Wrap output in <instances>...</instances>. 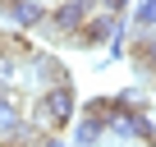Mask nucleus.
I'll list each match as a JSON object with an SVG mask.
<instances>
[{
    "label": "nucleus",
    "mask_w": 156,
    "mask_h": 147,
    "mask_svg": "<svg viewBox=\"0 0 156 147\" xmlns=\"http://www.w3.org/2000/svg\"><path fill=\"white\" fill-rule=\"evenodd\" d=\"M78 110H83V106H78V97H73V83H60V88L32 92L28 120L37 124V133H64V129H73Z\"/></svg>",
    "instance_id": "1"
},
{
    "label": "nucleus",
    "mask_w": 156,
    "mask_h": 147,
    "mask_svg": "<svg viewBox=\"0 0 156 147\" xmlns=\"http://www.w3.org/2000/svg\"><path fill=\"white\" fill-rule=\"evenodd\" d=\"M115 37H129V19H124V14H110V9H97L83 28L69 37V46L97 51V46H106V41H115Z\"/></svg>",
    "instance_id": "2"
},
{
    "label": "nucleus",
    "mask_w": 156,
    "mask_h": 147,
    "mask_svg": "<svg viewBox=\"0 0 156 147\" xmlns=\"http://www.w3.org/2000/svg\"><path fill=\"white\" fill-rule=\"evenodd\" d=\"M110 133H115V138H129V142L156 147V120H151L147 106H119L115 120H110Z\"/></svg>",
    "instance_id": "3"
},
{
    "label": "nucleus",
    "mask_w": 156,
    "mask_h": 147,
    "mask_svg": "<svg viewBox=\"0 0 156 147\" xmlns=\"http://www.w3.org/2000/svg\"><path fill=\"white\" fill-rule=\"evenodd\" d=\"M23 74H28V83H32L37 92L69 83V69H64V60H60V55H51V51H32V55H28V64H23Z\"/></svg>",
    "instance_id": "4"
},
{
    "label": "nucleus",
    "mask_w": 156,
    "mask_h": 147,
    "mask_svg": "<svg viewBox=\"0 0 156 147\" xmlns=\"http://www.w3.org/2000/svg\"><path fill=\"white\" fill-rule=\"evenodd\" d=\"M46 14H51V5L46 0H9V9L0 14L9 28H23V32H37L41 23H46Z\"/></svg>",
    "instance_id": "5"
},
{
    "label": "nucleus",
    "mask_w": 156,
    "mask_h": 147,
    "mask_svg": "<svg viewBox=\"0 0 156 147\" xmlns=\"http://www.w3.org/2000/svg\"><path fill=\"white\" fill-rule=\"evenodd\" d=\"M106 133H110V124H101V120H92V115H78L73 129H69V138H73L78 147H101Z\"/></svg>",
    "instance_id": "6"
},
{
    "label": "nucleus",
    "mask_w": 156,
    "mask_h": 147,
    "mask_svg": "<svg viewBox=\"0 0 156 147\" xmlns=\"http://www.w3.org/2000/svg\"><path fill=\"white\" fill-rule=\"evenodd\" d=\"M23 115H28V110H19V97H14V92H0V142L14 138V129L23 124Z\"/></svg>",
    "instance_id": "7"
},
{
    "label": "nucleus",
    "mask_w": 156,
    "mask_h": 147,
    "mask_svg": "<svg viewBox=\"0 0 156 147\" xmlns=\"http://www.w3.org/2000/svg\"><path fill=\"white\" fill-rule=\"evenodd\" d=\"M23 55H14V51H5L0 46V92H14V83H19V74H23Z\"/></svg>",
    "instance_id": "8"
},
{
    "label": "nucleus",
    "mask_w": 156,
    "mask_h": 147,
    "mask_svg": "<svg viewBox=\"0 0 156 147\" xmlns=\"http://www.w3.org/2000/svg\"><path fill=\"white\" fill-rule=\"evenodd\" d=\"M115 110H119V101L115 97H92L83 110H78V115H92V120H101V124H110L115 120Z\"/></svg>",
    "instance_id": "9"
},
{
    "label": "nucleus",
    "mask_w": 156,
    "mask_h": 147,
    "mask_svg": "<svg viewBox=\"0 0 156 147\" xmlns=\"http://www.w3.org/2000/svg\"><path fill=\"white\" fill-rule=\"evenodd\" d=\"M133 28H156V0H138L133 5Z\"/></svg>",
    "instance_id": "10"
},
{
    "label": "nucleus",
    "mask_w": 156,
    "mask_h": 147,
    "mask_svg": "<svg viewBox=\"0 0 156 147\" xmlns=\"http://www.w3.org/2000/svg\"><path fill=\"white\" fill-rule=\"evenodd\" d=\"M129 55V37H115V41H106V60H124Z\"/></svg>",
    "instance_id": "11"
},
{
    "label": "nucleus",
    "mask_w": 156,
    "mask_h": 147,
    "mask_svg": "<svg viewBox=\"0 0 156 147\" xmlns=\"http://www.w3.org/2000/svg\"><path fill=\"white\" fill-rule=\"evenodd\" d=\"M133 5L138 0H101V9H110V14H133Z\"/></svg>",
    "instance_id": "12"
},
{
    "label": "nucleus",
    "mask_w": 156,
    "mask_h": 147,
    "mask_svg": "<svg viewBox=\"0 0 156 147\" xmlns=\"http://www.w3.org/2000/svg\"><path fill=\"white\" fill-rule=\"evenodd\" d=\"M5 9H9V0H0V14H5Z\"/></svg>",
    "instance_id": "13"
},
{
    "label": "nucleus",
    "mask_w": 156,
    "mask_h": 147,
    "mask_svg": "<svg viewBox=\"0 0 156 147\" xmlns=\"http://www.w3.org/2000/svg\"><path fill=\"white\" fill-rule=\"evenodd\" d=\"M5 147H19V142H5Z\"/></svg>",
    "instance_id": "14"
}]
</instances>
